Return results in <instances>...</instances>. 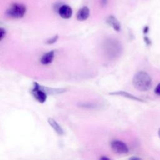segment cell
<instances>
[{
  "instance_id": "6da1fadb",
  "label": "cell",
  "mask_w": 160,
  "mask_h": 160,
  "mask_svg": "<svg viewBox=\"0 0 160 160\" xmlns=\"http://www.w3.org/2000/svg\"><path fill=\"white\" fill-rule=\"evenodd\" d=\"M103 49L106 56L112 59L118 58L122 52V46L116 38H108L103 43Z\"/></svg>"
},
{
  "instance_id": "7a4b0ae2",
  "label": "cell",
  "mask_w": 160,
  "mask_h": 160,
  "mask_svg": "<svg viewBox=\"0 0 160 160\" xmlns=\"http://www.w3.org/2000/svg\"><path fill=\"white\" fill-rule=\"evenodd\" d=\"M132 84L138 91H146L152 86V79L147 72L139 71L133 76Z\"/></svg>"
},
{
  "instance_id": "3957f363",
  "label": "cell",
  "mask_w": 160,
  "mask_h": 160,
  "mask_svg": "<svg viewBox=\"0 0 160 160\" xmlns=\"http://www.w3.org/2000/svg\"><path fill=\"white\" fill-rule=\"evenodd\" d=\"M26 12L25 5L20 3H13L7 9L6 14L8 17L14 19L22 18Z\"/></svg>"
},
{
  "instance_id": "277c9868",
  "label": "cell",
  "mask_w": 160,
  "mask_h": 160,
  "mask_svg": "<svg viewBox=\"0 0 160 160\" xmlns=\"http://www.w3.org/2000/svg\"><path fill=\"white\" fill-rule=\"evenodd\" d=\"M31 94L35 99L39 102L44 103L46 102L48 94L44 90L42 86L36 82H34L33 84V88L31 89Z\"/></svg>"
},
{
  "instance_id": "5b68a950",
  "label": "cell",
  "mask_w": 160,
  "mask_h": 160,
  "mask_svg": "<svg viewBox=\"0 0 160 160\" xmlns=\"http://www.w3.org/2000/svg\"><path fill=\"white\" fill-rule=\"evenodd\" d=\"M111 148L114 152L119 154H126L129 151L126 144L118 139H114L111 142Z\"/></svg>"
},
{
  "instance_id": "8992f818",
  "label": "cell",
  "mask_w": 160,
  "mask_h": 160,
  "mask_svg": "<svg viewBox=\"0 0 160 160\" xmlns=\"http://www.w3.org/2000/svg\"><path fill=\"white\" fill-rule=\"evenodd\" d=\"M58 13L62 19H68L72 16V9L69 5L63 4L59 8Z\"/></svg>"
},
{
  "instance_id": "52a82bcc",
  "label": "cell",
  "mask_w": 160,
  "mask_h": 160,
  "mask_svg": "<svg viewBox=\"0 0 160 160\" xmlns=\"http://www.w3.org/2000/svg\"><path fill=\"white\" fill-rule=\"evenodd\" d=\"M107 23L116 31L119 32L121 31V26L118 19L113 15L109 16L106 19Z\"/></svg>"
},
{
  "instance_id": "ba28073f",
  "label": "cell",
  "mask_w": 160,
  "mask_h": 160,
  "mask_svg": "<svg viewBox=\"0 0 160 160\" xmlns=\"http://www.w3.org/2000/svg\"><path fill=\"white\" fill-rule=\"evenodd\" d=\"M89 14L90 11L88 7L83 6L78 10L76 14V19L79 21H86L89 18Z\"/></svg>"
},
{
  "instance_id": "9c48e42d",
  "label": "cell",
  "mask_w": 160,
  "mask_h": 160,
  "mask_svg": "<svg viewBox=\"0 0 160 160\" xmlns=\"http://www.w3.org/2000/svg\"><path fill=\"white\" fill-rule=\"evenodd\" d=\"M55 56V51L51 50L44 53L41 58L40 62L43 65H48L51 64L54 60Z\"/></svg>"
},
{
  "instance_id": "30bf717a",
  "label": "cell",
  "mask_w": 160,
  "mask_h": 160,
  "mask_svg": "<svg viewBox=\"0 0 160 160\" xmlns=\"http://www.w3.org/2000/svg\"><path fill=\"white\" fill-rule=\"evenodd\" d=\"M109 94L111 95H116V96H121L132 100H134V101H140V102H144V100L126 92V91H114V92H111L109 93Z\"/></svg>"
},
{
  "instance_id": "8fae6325",
  "label": "cell",
  "mask_w": 160,
  "mask_h": 160,
  "mask_svg": "<svg viewBox=\"0 0 160 160\" xmlns=\"http://www.w3.org/2000/svg\"><path fill=\"white\" fill-rule=\"evenodd\" d=\"M48 122L49 124L52 128V129L56 132L57 134H58L59 135H62L64 133L63 129L58 124V122L56 121H55L54 119L49 118L48 119Z\"/></svg>"
},
{
  "instance_id": "7c38bea8",
  "label": "cell",
  "mask_w": 160,
  "mask_h": 160,
  "mask_svg": "<svg viewBox=\"0 0 160 160\" xmlns=\"http://www.w3.org/2000/svg\"><path fill=\"white\" fill-rule=\"evenodd\" d=\"M79 106L82 108H86V109H96V108L98 107V105L96 103L94 102H81L79 104Z\"/></svg>"
},
{
  "instance_id": "4fadbf2b",
  "label": "cell",
  "mask_w": 160,
  "mask_h": 160,
  "mask_svg": "<svg viewBox=\"0 0 160 160\" xmlns=\"http://www.w3.org/2000/svg\"><path fill=\"white\" fill-rule=\"evenodd\" d=\"M58 38H59L58 35H55V36H54L53 37L50 38L46 41V44H52L55 43V42L58 41Z\"/></svg>"
},
{
  "instance_id": "5bb4252c",
  "label": "cell",
  "mask_w": 160,
  "mask_h": 160,
  "mask_svg": "<svg viewBox=\"0 0 160 160\" xmlns=\"http://www.w3.org/2000/svg\"><path fill=\"white\" fill-rule=\"evenodd\" d=\"M6 34V30L4 29H3L2 28H1L0 29V40L1 41H2L5 38Z\"/></svg>"
},
{
  "instance_id": "9a60e30c",
  "label": "cell",
  "mask_w": 160,
  "mask_h": 160,
  "mask_svg": "<svg viewBox=\"0 0 160 160\" xmlns=\"http://www.w3.org/2000/svg\"><path fill=\"white\" fill-rule=\"evenodd\" d=\"M154 93L156 95L160 96V82L155 88V89H154Z\"/></svg>"
},
{
  "instance_id": "2e32d148",
  "label": "cell",
  "mask_w": 160,
  "mask_h": 160,
  "mask_svg": "<svg viewBox=\"0 0 160 160\" xmlns=\"http://www.w3.org/2000/svg\"><path fill=\"white\" fill-rule=\"evenodd\" d=\"M108 0H100V3L102 6H105L108 4Z\"/></svg>"
},
{
  "instance_id": "e0dca14e",
  "label": "cell",
  "mask_w": 160,
  "mask_h": 160,
  "mask_svg": "<svg viewBox=\"0 0 160 160\" xmlns=\"http://www.w3.org/2000/svg\"><path fill=\"white\" fill-rule=\"evenodd\" d=\"M145 42L148 44V45H149L151 44V41H150V39L148 38V37H144V39Z\"/></svg>"
},
{
  "instance_id": "ac0fdd59",
  "label": "cell",
  "mask_w": 160,
  "mask_h": 160,
  "mask_svg": "<svg viewBox=\"0 0 160 160\" xmlns=\"http://www.w3.org/2000/svg\"><path fill=\"white\" fill-rule=\"evenodd\" d=\"M129 160H142V159L140 158L137 156H132L129 159Z\"/></svg>"
},
{
  "instance_id": "d6986e66",
  "label": "cell",
  "mask_w": 160,
  "mask_h": 160,
  "mask_svg": "<svg viewBox=\"0 0 160 160\" xmlns=\"http://www.w3.org/2000/svg\"><path fill=\"white\" fill-rule=\"evenodd\" d=\"M99 160H111V159H109V158H108L107 156H102L99 158Z\"/></svg>"
},
{
  "instance_id": "ffe728a7",
  "label": "cell",
  "mask_w": 160,
  "mask_h": 160,
  "mask_svg": "<svg viewBox=\"0 0 160 160\" xmlns=\"http://www.w3.org/2000/svg\"><path fill=\"white\" fill-rule=\"evenodd\" d=\"M148 31H149V27H148V26H146V27L144 28V29H143V32H144V34H146V33L148 32Z\"/></svg>"
},
{
  "instance_id": "44dd1931",
  "label": "cell",
  "mask_w": 160,
  "mask_h": 160,
  "mask_svg": "<svg viewBox=\"0 0 160 160\" xmlns=\"http://www.w3.org/2000/svg\"><path fill=\"white\" fill-rule=\"evenodd\" d=\"M158 135H159V138H160V128H159V130H158Z\"/></svg>"
}]
</instances>
